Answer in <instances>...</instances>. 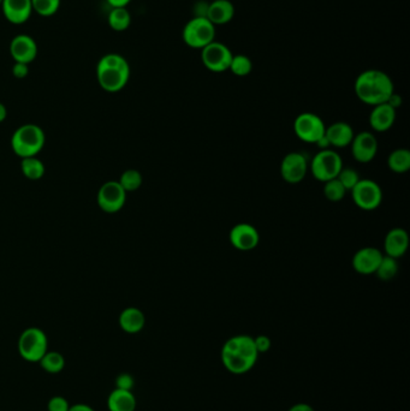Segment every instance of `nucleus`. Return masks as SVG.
<instances>
[{
  "instance_id": "nucleus-6",
  "label": "nucleus",
  "mask_w": 410,
  "mask_h": 411,
  "mask_svg": "<svg viewBox=\"0 0 410 411\" xmlns=\"http://www.w3.org/2000/svg\"><path fill=\"white\" fill-rule=\"evenodd\" d=\"M342 168H343L342 158L337 151L330 148L320 149L314 156L310 164V173L314 178L322 183L337 178Z\"/></svg>"
},
{
  "instance_id": "nucleus-24",
  "label": "nucleus",
  "mask_w": 410,
  "mask_h": 411,
  "mask_svg": "<svg viewBox=\"0 0 410 411\" xmlns=\"http://www.w3.org/2000/svg\"><path fill=\"white\" fill-rule=\"evenodd\" d=\"M388 168L395 173H406L410 170V151L406 148H397L390 153Z\"/></svg>"
},
{
  "instance_id": "nucleus-8",
  "label": "nucleus",
  "mask_w": 410,
  "mask_h": 411,
  "mask_svg": "<svg viewBox=\"0 0 410 411\" xmlns=\"http://www.w3.org/2000/svg\"><path fill=\"white\" fill-rule=\"evenodd\" d=\"M352 201L360 210H374L383 202V190L377 182L372 180H360L359 183L352 188Z\"/></svg>"
},
{
  "instance_id": "nucleus-10",
  "label": "nucleus",
  "mask_w": 410,
  "mask_h": 411,
  "mask_svg": "<svg viewBox=\"0 0 410 411\" xmlns=\"http://www.w3.org/2000/svg\"><path fill=\"white\" fill-rule=\"evenodd\" d=\"M98 205L106 213H117L126 202V191L118 181H109L101 185L98 191Z\"/></svg>"
},
{
  "instance_id": "nucleus-26",
  "label": "nucleus",
  "mask_w": 410,
  "mask_h": 411,
  "mask_svg": "<svg viewBox=\"0 0 410 411\" xmlns=\"http://www.w3.org/2000/svg\"><path fill=\"white\" fill-rule=\"evenodd\" d=\"M223 365L226 370L232 374H244L254 367V363L248 361L246 358L236 355V353H223L222 351Z\"/></svg>"
},
{
  "instance_id": "nucleus-9",
  "label": "nucleus",
  "mask_w": 410,
  "mask_h": 411,
  "mask_svg": "<svg viewBox=\"0 0 410 411\" xmlns=\"http://www.w3.org/2000/svg\"><path fill=\"white\" fill-rule=\"evenodd\" d=\"M234 53L223 42L214 40L201 50V62L204 67L212 72H225L230 67Z\"/></svg>"
},
{
  "instance_id": "nucleus-12",
  "label": "nucleus",
  "mask_w": 410,
  "mask_h": 411,
  "mask_svg": "<svg viewBox=\"0 0 410 411\" xmlns=\"http://www.w3.org/2000/svg\"><path fill=\"white\" fill-rule=\"evenodd\" d=\"M38 43L33 36L28 34H18L10 42V55L15 63H25L29 65L38 57Z\"/></svg>"
},
{
  "instance_id": "nucleus-23",
  "label": "nucleus",
  "mask_w": 410,
  "mask_h": 411,
  "mask_svg": "<svg viewBox=\"0 0 410 411\" xmlns=\"http://www.w3.org/2000/svg\"><path fill=\"white\" fill-rule=\"evenodd\" d=\"M136 404V397L133 391L114 389L107 398L109 411H135Z\"/></svg>"
},
{
  "instance_id": "nucleus-43",
  "label": "nucleus",
  "mask_w": 410,
  "mask_h": 411,
  "mask_svg": "<svg viewBox=\"0 0 410 411\" xmlns=\"http://www.w3.org/2000/svg\"><path fill=\"white\" fill-rule=\"evenodd\" d=\"M289 411H315L313 407H310V404L298 403L295 404L293 407H290Z\"/></svg>"
},
{
  "instance_id": "nucleus-20",
  "label": "nucleus",
  "mask_w": 410,
  "mask_h": 411,
  "mask_svg": "<svg viewBox=\"0 0 410 411\" xmlns=\"http://www.w3.org/2000/svg\"><path fill=\"white\" fill-rule=\"evenodd\" d=\"M355 133L352 126L345 122H336L326 126L325 137L330 143L331 147L343 148L350 146Z\"/></svg>"
},
{
  "instance_id": "nucleus-14",
  "label": "nucleus",
  "mask_w": 410,
  "mask_h": 411,
  "mask_svg": "<svg viewBox=\"0 0 410 411\" xmlns=\"http://www.w3.org/2000/svg\"><path fill=\"white\" fill-rule=\"evenodd\" d=\"M350 147L354 159L361 164H367L377 156L378 141L372 133L362 131L354 136Z\"/></svg>"
},
{
  "instance_id": "nucleus-15",
  "label": "nucleus",
  "mask_w": 410,
  "mask_h": 411,
  "mask_svg": "<svg viewBox=\"0 0 410 411\" xmlns=\"http://www.w3.org/2000/svg\"><path fill=\"white\" fill-rule=\"evenodd\" d=\"M384 254L376 247L361 248L352 256V269L362 276L374 274Z\"/></svg>"
},
{
  "instance_id": "nucleus-42",
  "label": "nucleus",
  "mask_w": 410,
  "mask_h": 411,
  "mask_svg": "<svg viewBox=\"0 0 410 411\" xmlns=\"http://www.w3.org/2000/svg\"><path fill=\"white\" fill-rule=\"evenodd\" d=\"M69 411H95L88 404L77 403L74 405H70Z\"/></svg>"
},
{
  "instance_id": "nucleus-40",
  "label": "nucleus",
  "mask_w": 410,
  "mask_h": 411,
  "mask_svg": "<svg viewBox=\"0 0 410 411\" xmlns=\"http://www.w3.org/2000/svg\"><path fill=\"white\" fill-rule=\"evenodd\" d=\"M388 104H389L391 107H394L395 109H397L398 107H401V105H402V97H399L396 93H394V94L389 97Z\"/></svg>"
},
{
  "instance_id": "nucleus-32",
  "label": "nucleus",
  "mask_w": 410,
  "mask_h": 411,
  "mask_svg": "<svg viewBox=\"0 0 410 411\" xmlns=\"http://www.w3.org/2000/svg\"><path fill=\"white\" fill-rule=\"evenodd\" d=\"M62 0H32L33 13L41 17H51L58 13Z\"/></svg>"
},
{
  "instance_id": "nucleus-18",
  "label": "nucleus",
  "mask_w": 410,
  "mask_h": 411,
  "mask_svg": "<svg viewBox=\"0 0 410 411\" xmlns=\"http://www.w3.org/2000/svg\"><path fill=\"white\" fill-rule=\"evenodd\" d=\"M409 247V235L402 227H395L388 232L384 241V252L386 256L399 259L406 254Z\"/></svg>"
},
{
  "instance_id": "nucleus-35",
  "label": "nucleus",
  "mask_w": 410,
  "mask_h": 411,
  "mask_svg": "<svg viewBox=\"0 0 410 411\" xmlns=\"http://www.w3.org/2000/svg\"><path fill=\"white\" fill-rule=\"evenodd\" d=\"M70 403L62 396H55L47 403V411H69Z\"/></svg>"
},
{
  "instance_id": "nucleus-31",
  "label": "nucleus",
  "mask_w": 410,
  "mask_h": 411,
  "mask_svg": "<svg viewBox=\"0 0 410 411\" xmlns=\"http://www.w3.org/2000/svg\"><path fill=\"white\" fill-rule=\"evenodd\" d=\"M234 76L244 77L251 74L253 70V62L251 59L246 55H234L231 60L230 67H229Z\"/></svg>"
},
{
  "instance_id": "nucleus-33",
  "label": "nucleus",
  "mask_w": 410,
  "mask_h": 411,
  "mask_svg": "<svg viewBox=\"0 0 410 411\" xmlns=\"http://www.w3.org/2000/svg\"><path fill=\"white\" fill-rule=\"evenodd\" d=\"M345 194H347V190L337 178H333V180L324 183V195L329 201H340V200H343Z\"/></svg>"
},
{
  "instance_id": "nucleus-45",
  "label": "nucleus",
  "mask_w": 410,
  "mask_h": 411,
  "mask_svg": "<svg viewBox=\"0 0 410 411\" xmlns=\"http://www.w3.org/2000/svg\"><path fill=\"white\" fill-rule=\"evenodd\" d=\"M1 3H3V0H0V6H1Z\"/></svg>"
},
{
  "instance_id": "nucleus-19",
  "label": "nucleus",
  "mask_w": 410,
  "mask_h": 411,
  "mask_svg": "<svg viewBox=\"0 0 410 411\" xmlns=\"http://www.w3.org/2000/svg\"><path fill=\"white\" fill-rule=\"evenodd\" d=\"M396 111L394 107L384 102L381 105L373 106V109L369 114V126L373 130L378 133H385L394 126L396 121Z\"/></svg>"
},
{
  "instance_id": "nucleus-4",
  "label": "nucleus",
  "mask_w": 410,
  "mask_h": 411,
  "mask_svg": "<svg viewBox=\"0 0 410 411\" xmlns=\"http://www.w3.org/2000/svg\"><path fill=\"white\" fill-rule=\"evenodd\" d=\"M17 349L23 360L32 363H39L44 355L48 351V338L41 328H25L18 338Z\"/></svg>"
},
{
  "instance_id": "nucleus-25",
  "label": "nucleus",
  "mask_w": 410,
  "mask_h": 411,
  "mask_svg": "<svg viewBox=\"0 0 410 411\" xmlns=\"http://www.w3.org/2000/svg\"><path fill=\"white\" fill-rule=\"evenodd\" d=\"M110 28L114 32H126L131 25V15L126 8H112L107 16Z\"/></svg>"
},
{
  "instance_id": "nucleus-13",
  "label": "nucleus",
  "mask_w": 410,
  "mask_h": 411,
  "mask_svg": "<svg viewBox=\"0 0 410 411\" xmlns=\"http://www.w3.org/2000/svg\"><path fill=\"white\" fill-rule=\"evenodd\" d=\"M229 238L232 247L241 252H249L256 249L259 244V231L248 222H239L231 229Z\"/></svg>"
},
{
  "instance_id": "nucleus-41",
  "label": "nucleus",
  "mask_w": 410,
  "mask_h": 411,
  "mask_svg": "<svg viewBox=\"0 0 410 411\" xmlns=\"http://www.w3.org/2000/svg\"><path fill=\"white\" fill-rule=\"evenodd\" d=\"M111 8H126L131 0H106Z\"/></svg>"
},
{
  "instance_id": "nucleus-30",
  "label": "nucleus",
  "mask_w": 410,
  "mask_h": 411,
  "mask_svg": "<svg viewBox=\"0 0 410 411\" xmlns=\"http://www.w3.org/2000/svg\"><path fill=\"white\" fill-rule=\"evenodd\" d=\"M398 273L397 260L394 257L384 255L381 259V262L378 266L377 271L374 274H377V277L383 281H389L394 279Z\"/></svg>"
},
{
  "instance_id": "nucleus-36",
  "label": "nucleus",
  "mask_w": 410,
  "mask_h": 411,
  "mask_svg": "<svg viewBox=\"0 0 410 411\" xmlns=\"http://www.w3.org/2000/svg\"><path fill=\"white\" fill-rule=\"evenodd\" d=\"M135 379L131 374L121 373L116 378V389L118 390L133 391Z\"/></svg>"
},
{
  "instance_id": "nucleus-7",
  "label": "nucleus",
  "mask_w": 410,
  "mask_h": 411,
  "mask_svg": "<svg viewBox=\"0 0 410 411\" xmlns=\"http://www.w3.org/2000/svg\"><path fill=\"white\" fill-rule=\"evenodd\" d=\"M326 130V126L319 117L318 114L312 112H303L298 114L293 122V131L298 139L306 143L318 142L319 140L324 137Z\"/></svg>"
},
{
  "instance_id": "nucleus-16",
  "label": "nucleus",
  "mask_w": 410,
  "mask_h": 411,
  "mask_svg": "<svg viewBox=\"0 0 410 411\" xmlns=\"http://www.w3.org/2000/svg\"><path fill=\"white\" fill-rule=\"evenodd\" d=\"M0 8L6 21L11 25H23L33 15L32 0H3Z\"/></svg>"
},
{
  "instance_id": "nucleus-44",
  "label": "nucleus",
  "mask_w": 410,
  "mask_h": 411,
  "mask_svg": "<svg viewBox=\"0 0 410 411\" xmlns=\"http://www.w3.org/2000/svg\"><path fill=\"white\" fill-rule=\"evenodd\" d=\"M6 117H8V109L5 107L4 104L0 102V123L4 122Z\"/></svg>"
},
{
  "instance_id": "nucleus-27",
  "label": "nucleus",
  "mask_w": 410,
  "mask_h": 411,
  "mask_svg": "<svg viewBox=\"0 0 410 411\" xmlns=\"http://www.w3.org/2000/svg\"><path fill=\"white\" fill-rule=\"evenodd\" d=\"M22 173L30 181H39L45 175V165L37 156L21 160Z\"/></svg>"
},
{
  "instance_id": "nucleus-22",
  "label": "nucleus",
  "mask_w": 410,
  "mask_h": 411,
  "mask_svg": "<svg viewBox=\"0 0 410 411\" xmlns=\"http://www.w3.org/2000/svg\"><path fill=\"white\" fill-rule=\"evenodd\" d=\"M234 6L230 0H212L209 5L207 18L214 25H223L232 21Z\"/></svg>"
},
{
  "instance_id": "nucleus-11",
  "label": "nucleus",
  "mask_w": 410,
  "mask_h": 411,
  "mask_svg": "<svg viewBox=\"0 0 410 411\" xmlns=\"http://www.w3.org/2000/svg\"><path fill=\"white\" fill-rule=\"evenodd\" d=\"M308 170V160L298 151H291L282 160L281 176L289 184H298L303 181Z\"/></svg>"
},
{
  "instance_id": "nucleus-21",
  "label": "nucleus",
  "mask_w": 410,
  "mask_h": 411,
  "mask_svg": "<svg viewBox=\"0 0 410 411\" xmlns=\"http://www.w3.org/2000/svg\"><path fill=\"white\" fill-rule=\"evenodd\" d=\"M118 323L121 330L126 333L136 335L138 332L143 331L145 328L146 316L143 314V311L136 306H128L121 311Z\"/></svg>"
},
{
  "instance_id": "nucleus-34",
  "label": "nucleus",
  "mask_w": 410,
  "mask_h": 411,
  "mask_svg": "<svg viewBox=\"0 0 410 411\" xmlns=\"http://www.w3.org/2000/svg\"><path fill=\"white\" fill-rule=\"evenodd\" d=\"M337 180L342 183L347 191H352V188L359 183L361 178L355 168H344L343 166L337 176Z\"/></svg>"
},
{
  "instance_id": "nucleus-39",
  "label": "nucleus",
  "mask_w": 410,
  "mask_h": 411,
  "mask_svg": "<svg viewBox=\"0 0 410 411\" xmlns=\"http://www.w3.org/2000/svg\"><path fill=\"white\" fill-rule=\"evenodd\" d=\"M209 3L207 1H197L194 5V17H207Z\"/></svg>"
},
{
  "instance_id": "nucleus-17",
  "label": "nucleus",
  "mask_w": 410,
  "mask_h": 411,
  "mask_svg": "<svg viewBox=\"0 0 410 411\" xmlns=\"http://www.w3.org/2000/svg\"><path fill=\"white\" fill-rule=\"evenodd\" d=\"M223 353H236L256 365L259 353L256 348L254 338L251 336H234L226 340L222 349Z\"/></svg>"
},
{
  "instance_id": "nucleus-38",
  "label": "nucleus",
  "mask_w": 410,
  "mask_h": 411,
  "mask_svg": "<svg viewBox=\"0 0 410 411\" xmlns=\"http://www.w3.org/2000/svg\"><path fill=\"white\" fill-rule=\"evenodd\" d=\"M11 72H13V77H16L18 80H23L29 75V65L25 63H15Z\"/></svg>"
},
{
  "instance_id": "nucleus-2",
  "label": "nucleus",
  "mask_w": 410,
  "mask_h": 411,
  "mask_svg": "<svg viewBox=\"0 0 410 411\" xmlns=\"http://www.w3.org/2000/svg\"><path fill=\"white\" fill-rule=\"evenodd\" d=\"M130 72L129 62L123 55L107 53L97 64L98 83L105 92H121L129 82Z\"/></svg>"
},
{
  "instance_id": "nucleus-3",
  "label": "nucleus",
  "mask_w": 410,
  "mask_h": 411,
  "mask_svg": "<svg viewBox=\"0 0 410 411\" xmlns=\"http://www.w3.org/2000/svg\"><path fill=\"white\" fill-rule=\"evenodd\" d=\"M46 142V135L41 126L25 124L17 128L11 136V148L21 159L37 156Z\"/></svg>"
},
{
  "instance_id": "nucleus-29",
  "label": "nucleus",
  "mask_w": 410,
  "mask_h": 411,
  "mask_svg": "<svg viewBox=\"0 0 410 411\" xmlns=\"http://www.w3.org/2000/svg\"><path fill=\"white\" fill-rule=\"evenodd\" d=\"M143 175L138 170L130 168L121 173V178L118 183L121 185V188L126 190V193H131V191H136V190L141 188L143 185Z\"/></svg>"
},
{
  "instance_id": "nucleus-5",
  "label": "nucleus",
  "mask_w": 410,
  "mask_h": 411,
  "mask_svg": "<svg viewBox=\"0 0 410 411\" xmlns=\"http://www.w3.org/2000/svg\"><path fill=\"white\" fill-rule=\"evenodd\" d=\"M216 25L207 17H193L185 23L182 38L187 46L201 50L216 39Z\"/></svg>"
},
{
  "instance_id": "nucleus-28",
  "label": "nucleus",
  "mask_w": 410,
  "mask_h": 411,
  "mask_svg": "<svg viewBox=\"0 0 410 411\" xmlns=\"http://www.w3.org/2000/svg\"><path fill=\"white\" fill-rule=\"evenodd\" d=\"M42 370L48 374H59L65 367V358L58 351H47L39 361Z\"/></svg>"
},
{
  "instance_id": "nucleus-37",
  "label": "nucleus",
  "mask_w": 410,
  "mask_h": 411,
  "mask_svg": "<svg viewBox=\"0 0 410 411\" xmlns=\"http://www.w3.org/2000/svg\"><path fill=\"white\" fill-rule=\"evenodd\" d=\"M254 343H256V348L259 353H267L268 350L271 349V339L264 335L254 338Z\"/></svg>"
},
{
  "instance_id": "nucleus-1",
  "label": "nucleus",
  "mask_w": 410,
  "mask_h": 411,
  "mask_svg": "<svg viewBox=\"0 0 410 411\" xmlns=\"http://www.w3.org/2000/svg\"><path fill=\"white\" fill-rule=\"evenodd\" d=\"M356 97L364 104L377 106L388 102L395 93L394 82L386 72L369 69L357 76L354 84Z\"/></svg>"
}]
</instances>
